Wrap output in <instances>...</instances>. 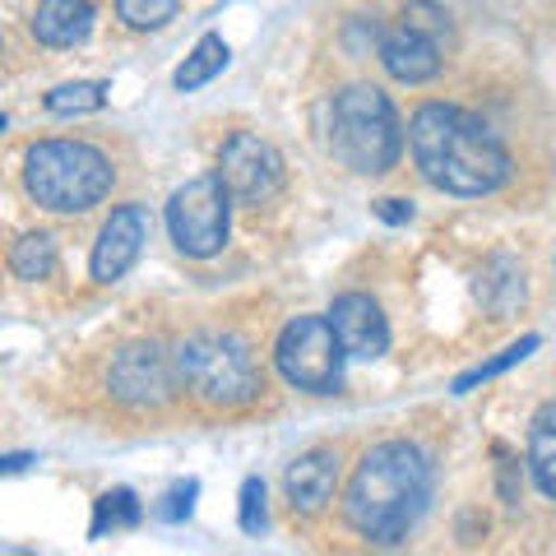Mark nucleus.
Listing matches in <instances>:
<instances>
[{"mask_svg":"<svg viewBox=\"0 0 556 556\" xmlns=\"http://www.w3.org/2000/svg\"><path fill=\"white\" fill-rule=\"evenodd\" d=\"M431 501V464L408 441H380L348 482L343 515L367 543H404Z\"/></svg>","mask_w":556,"mask_h":556,"instance_id":"f03ea898","label":"nucleus"},{"mask_svg":"<svg viewBox=\"0 0 556 556\" xmlns=\"http://www.w3.org/2000/svg\"><path fill=\"white\" fill-rule=\"evenodd\" d=\"M519 464L506 455V450H501V501H506V506H519Z\"/></svg>","mask_w":556,"mask_h":556,"instance_id":"bb28decb","label":"nucleus"},{"mask_svg":"<svg viewBox=\"0 0 556 556\" xmlns=\"http://www.w3.org/2000/svg\"><path fill=\"white\" fill-rule=\"evenodd\" d=\"M529 473L538 492L556 501V404H543L529 422Z\"/></svg>","mask_w":556,"mask_h":556,"instance_id":"dca6fc26","label":"nucleus"},{"mask_svg":"<svg viewBox=\"0 0 556 556\" xmlns=\"http://www.w3.org/2000/svg\"><path fill=\"white\" fill-rule=\"evenodd\" d=\"M167 232L172 247L186 260H208L228 247L232 232V190L223 186V177H195L186 181L167 204Z\"/></svg>","mask_w":556,"mask_h":556,"instance_id":"0eeeda50","label":"nucleus"},{"mask_svg":"<svg viewBox=\"0 0 556 556\" xmlns=\"http://www.w3.org/2000/svg\"><path fill=\"white\" fill-rule=\"evenodd\" d=\"M283 492H288L292 515H320L339 492V450L320 445V450L298 455L283 473Z\"/></svg>","mask_w":556,"mask_h":556,"instance_id":"f8f14e48","label":"nucleus"},{"mask_svg":"<svg viewBox=\"0 0 556 556\" xmlns=\"http://www.w3.org/2000/svg\"><path fill=\"white\" fill-rule=\"evenodd\" d=\"M177 390H186L195 404L214 413H237L260 399L265 390V371H260L255 353L232 334H195L186 339L177 353Z\"/></svg>","mask_w":556,"mask_h":556,"instance_id":"20e7f679","label":"nucleus"},{"mask_svg":"<svg viewBox=\"0 0 556 556\" xmlns=\"http://www.w3.org/2000/svg\"><path fill=\"white\" fill-rule=\"evenodd\" d=\"M24 464H28V455H10V459H5V473H20Z\"/></svg>","mask_w":556,"mask_h":556,"instance_id":"c85d7f7f","label":"nucleus"},{"mask_svg":"<svg viewBox=\"0 0 556 556\" xmlns=\"http://www.w3.org/2000/svg\"><path fill=\"white\" fill-rule=\"evenodd\" d=\"M10 274L24 278V283H42V278L56 274V237L51 232H28L14 241L10 251Z\"/></svg>","mask_w":556,"mask_h":556,"instance_id":"a211bd4d","label":"nucleus"},{"mask_svg":"<svg viewBox=\"0 0 556 556\" xmlns=\"http://www.w3.org/2000/svg\"><path fill=\"white\" fill-rule=\"evenodd\" d=\"M399 24L427 33V38H437V42L450 38V14L437 5V0H408V5H404V20H399Z\"/></svg>","mask_w":556,"mask_h":556,"instance_id":"5701e85b","label":"nucleus"},{"mask_svg":"<svg viewBox=\"0 0 556 556\" xmlns=\"http://www.w3.org/2000/svg\"><path fill=\"white\" fill-rule=\"evenodd\" d=\"M177 10H181V0H116V14L139 33L167 28L172 20H177Z\"/></svg>","mask_w":556,"mask_h":556,"instance_id":"412c9836","label":"nucleus"},{"mask_svg":"<svg viewBox=\"0 0 556 556\" xmlns=\"http://www.w3.org/2000/svg\"><path fill=\"white\" fill-rule=\"evenodd\" d=\"M102 108H108V84H98V79L61 84V89L47 93L51 116H84V112H102Z\"/></svg>","mask_w":556,"mask_h":556,"instance_id":"aec40b11","label":"nucleus"},{"mask_svg":"<svg viewBox=\"0 0 556 556\" xmlns=\"http://www.w3.org/2000/svg\"><path fill=\"white\" fill-rule=\"evenodd\" d=\"M228 56H232L228 42H223L218 33H204V38L195 42V51H190V56L181 61V70H177V89H181V93L204 89L208 79L228 70Z\"/></svg>","mask_w":556,"mask_h":556,"instance_id":"f3484780","label":"nucleus"},{"mask_svg":"<svg viewBox=\"0 0 556 556\" xmlns=\"http://www.w3.org/2000/svg\"><path fill=\"white\" fill-rule=\"evenodd\" d=\"M408 149L417 172L445 195H492L510 181V153L482 116L445 102L417 108L408 126Z\"/></svg>","mask_w":556,"mask_h":556,"instance_id":"f257e3e1","label":"nucleus"},{"mask_svg":"<svg viewBox=\"0 0 556 556\" xmlns=\"http://www.w3.org/2000/svg\"><path fill=\"white\" fill-rule=\"evenodd\" d=\"M329 149L362 177H386L404 153V126H399L394 102L371 84L343 89L329 108Z\"/></svg>","mask_w":556,"mask_h":556,"instance_id":"39448f33","label":"nucleus"},{"mask_svg":"<svg viewBox=\"0 0 556 556\" xmlns=\"http://www.w3.org/2000/svg\"><path fill=\"white\" fill-rule=\"evenodd\" d=\"M108 390L116 404L126 408H163L172 390H177V362H172L159 343H130L121 348L108 367Z\"/></svg>","mask_w":556,"mask_h":556,"instance_id":"1a4fd4ad","label":"nucleus"},{"mask_svg":"<svg viewBox=\"0 0 556 556\" xmlns=\"http://www.w3.org/2000/svg\"><path fill=\"white\" fill-rule=\"evenodd\" d=\"M380 65L390 70V79L399 84H427L441 75V42L427 38V33H417L408 24H399L386 33V42H380Z\"/></svg>","mask_w":556,"mask_h":556,"instance_id":"ddd939ff","label":"nucleus"},{"mask_svg":"<svg viewBox=\"0 0 556 556\" xmlns=\"http://www.w3.org/2000/svg\"><path fill=\"white\" fill-rule=\"evenodd\" d=\"M139 519H144V510H139L135 492H126V486H116V492H102V496H98L89 538H108V533H116V529H135Z\"/></svg>","mask_w":556,"mask_h":556,"instance_id":"6ab92c4d","label":"nucleus"},{"mask_svg":"<svg viewBox=\"0 0 556 556\" xmlns=\"http://www.w3.org/2000/svg\"><path fill=\"white\" fill-rule=\"evenodd\" d=\"M525 298H529L525 265H519L515 255L496 251V255L482 265V274H478V302H482L486 311H492L496 320H510L515 311L525 306Z\"/></svg>","mask_w":556,"mask_h":556,"instance_id":"4468645a","label":"nucleus"},{"mask_svg":"<svg viewBox=\"0 0 556 556\" xmlns=\"http://www.w3.org/2000/svg\"><path fill=\"white\" fill-rule=\"evenodd\" d=\"M218 177L232 190L237 204H269L283 190V159L255 130H237L218 149Z\"/></svg>","mask_w":556,"mask_h":556,"instance_id":"6e6552de","label":"nucleus"},{"mask_svg":"<svg viewBox=\"0 0 556 556\" xmlns=\"http://www.w3.org/2000/svg\"><path fill=\"white\" fill-rule=\"evenodd\" d=\"M538 348V334H529V339H519V343H510L501 357H492V362H482V367H473V371H464L459 380H455V394H468L473 386H482V380H492V376H501V371H510L515 362H525L529 353Z\"/></svg>","mask_w":556,"mask_h":556,"instance_id":"4be33fe9","label":"nucleus"},{"mask_svg":"<svg viewBox=\"0 0 556 556\" xmlns=\"http://www.w3.org/2000/svg\"><path fill=\"white\" fill-rule=\"evenodd\" d=\"M274 362H278V376H283L288 386H298L306 394H334L343 386L348 348L339 343L329 316H298L292 325H283V334H278Z\"/></svg>","mask_w":556,"mask_h":556,"instance_id":"423d86ee","label":"nucleus"},{"mask_svg":"<svg viewBox=\"0 0 556 556\" xmlns=\"http://www.w3.org/2000/svg\"><path fill=\"white\" fill-rule=\"evenodd\" d=\"M380 42H386V28H380L376 20H367V14H353V20L343 24V47L353 51V56H371V47L380 56Z\"/></svg>","mask_w":556,"mask_h":556,"instance_id":"b1692460","label":"nucleus"},{"mask_svg":"<svg viewBox=\"0 0 556 556\" xmlns=\"http://www.w3.org/2000/svg\"><path fill=\"white\" fill-rule=\"evenodd\" d=\"M329 320H334V334L348 348V357H357V362L386 357L390 325H386V311H380L376 298H367V292H343V298H334V306H329Z\"/></svg>","mask_w":556,"mask_h":556,"instance_id":"9b49d317","label":"nucleus"},{"mask_svg":"<svg viewBox=\"0 0 556 556\" xmlns=\"http://www.w3.org/2000/svg\"><path fill=\"white\" fill-rule=\"evenodd\" d=\"M153 232V218L144 204H121L112 208V218L102 223V232L93 241V260H89V274L93 283H116L135 269V260L144 255V241Z\"/></svg>","mask_w":556,"mask_h":556,"instance_id":"9d476101","label":"nucleus"},{"mask_svg":"<svg viewBox=\"0 0 556 556\" xmlns=\"http://www.w3.org/2000/svg\"><path fill=\"white\" fill-rule=\"evenodd\" d=\"M195 496H200V482L190 478V482H177L172 492L153 506V519H163V525H177V519H186L190 515V506H195Z\"/></svg>","mask_w":556,"mask_h":556,"instance_id":"a878e982","label":"nucleus"},{"mask_svg":"<svg viewBox=\"0 0 556 556\" xmlns=\"http://www.w3.org/2000/svg\"><path fill=\"white\" fill-rule=\"evenodd\" d=\"M371 214L386 218V223H408V218H413V204H408V200H376Z\"/></svg>","mask_w":556,"mask_h":556,"instance_id":"cd10ccee","label":"nucleus"},{"mask_svg":"<svg viewBox=\"0 0 556 556\" xmlns=\"http://www.w3.org/2000/svg\"><path fill=\"white\" fill-rule=\"evenodd\" d=\"M24 186L51 214H89L116 186V167L84 139H42L24 159Z\"/></svg>","mask_w":556,"mask_h":556,"instance_id":"7ed1b4c3","label":"nucleus"},{"mask_svg":"<svg viewBox=\"0 0 556 556\" xmlns=\"http://www.w3.org/2000/svg\"><path fill=\"white\" fill-rule=\"evenodd\" d=\"M93 28V5L89 0H42L33 14V38L42 47H79Z\"/></svg>","mask_w":556,"mask_h":556,"instance_id":"2eb2a0df","label":"nucleus"},{"mask_svg":"<svg viewBox=\"0 0 556 556\" xmlns=\"http://www.w3.org/2000/svg\"><path fill=\"white\" fill-rule=\"evenodd\" d=\"M265 525H269L265 482H260V478H247V482H241V529H247V533H260Z\"/></svg>","mask_w":556,"mask_h":556,"instance_id":"393cba45","label":"nucleus"}]
</instances>
